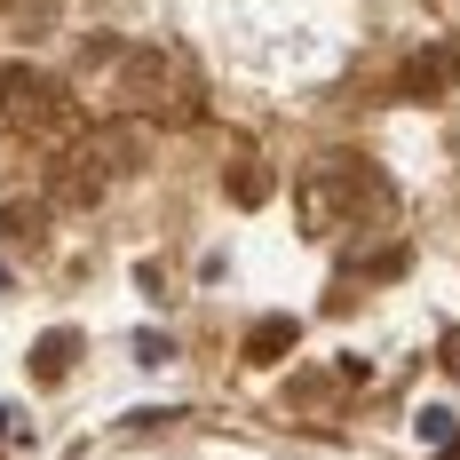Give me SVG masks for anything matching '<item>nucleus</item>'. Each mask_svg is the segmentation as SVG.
Segmentation results:
<instances>
[{
    "instance_id": "1",
    "label": "nucleus",
    "mask_w": 460,
    "mask_h": 460,
    "mask_svg": "<svg viewBox=\"0 0 460 460\" xmlns=\"http://www.w3.org/2000/svg\"><path fill=\"white\" fill-rule=\"evenodd\" d=\"M0 128L48 143V136H64V128H72V103H64V88L40 80V72H0Z\"/></svg>"
},
{
    "instance_id": "2",
    "label": "nucleus",
    "mask_w": 460,
    "mask_h": 460,
    "mask_svg": "<svg viewBox=\"0 0 460 460\" xmlns=\"http://www.w3.org/2000/svg\"><path fill=\"white\" fill-rule=\"evenodd\" d=\"M294 333H302L294 318H262L254 333H246V366H278V358L294 349Z\"/></svg>"
},
{
    "instance_id": "3",
    "label": "nucleus",
    "mask_w": 460,
    "mask_h": 460,
    "mask_svg": "<svg viewBox=\"0 0 460 460\" xmlns=\"http://www.w3.org/2000/svg\"><path fill=\"white\" fill-rule=\"evenodd\" d=\"M72 358H80V341H72V333H48L40 349H32V381H56Z\"/></svg>"
},
{
    "instance_id": "4",
    "label": "nucleus",
    "mask_w": 460,
    "mask_h": 460,
    "mask_svg": "<svg viewBox=\"0 0 460 460\" xmlns=\"http://www.w3.org/2000/svg\"><path fill=\"white\" fill-rule=\"evenodd\" d=\"M420 437H429V445H437V437H453V413H445V405H420V420H413Z\"/></svg>"
},
{
    "instance_id": "5",
    "label": "nucleus",
    "mask_w": 460,
    "mask_h": 460,
    "mask_svg": "<svg viewBox=\"0 0 460 460\" xmlns=\"http://www.w3.org/2000/svg\"><path fill=\"white\" fill-rule=\"evenodd\" d=\"M445 366H453V373H460V333H453V341H445Z\"/></svg>"
},
{
    "instance_id": "6",
    "label": "nucleus",
    "mask_w": 460,
    "mask_h": 460,
    "mask_svg": "<svg viewBox=\"0 0 460 460\" xmlns=\"http://www.w3.org/2000/svg\"><path fill=\"white\" fill-rule=\"evenodd\" d=\"M453 460H460V453H453Z\"/></svg>"
}]
</instances>
